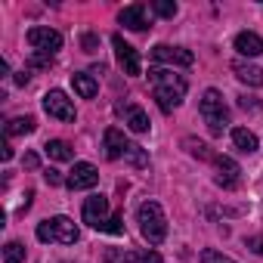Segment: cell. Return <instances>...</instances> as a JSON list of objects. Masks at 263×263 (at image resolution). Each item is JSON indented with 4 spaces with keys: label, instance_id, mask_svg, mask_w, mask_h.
Segmentation results:
<instances>
[{
    "label": "cell",
    "instance_id": "obj_5",
    "mask_svg": "<svg viewBox=\"0 0 263 263\" xmlns=\"http://www.w3.org/2000/svg\"><path fill=\"white\" fill-rule=\"evenodd\" d=\"M28 44H31L37 53H47V56H53V53L62 47V34H59L56 28H44V25H34V28L28 31Z\"/></svg>",
    "mask_w": 263,
    "mask_h": 263
},
{
    "label": "cell",
    "instance_id": "obj_14",
    "mask_svg": "<svg viewBox=\"0 0 263 263\" xmlns=\"http://www.w3.org/2000/svg\"><path fill=\"white\" fill-rule=\"evenodd\" d=\"M232 71H235V78H238L241 84H248V87H263V68H260V65H251V62H245V59H235V62H232Z\"/></svg>",
    "mask_w": 263,
    "mask_h": 263
},
{
    "label": "cell",
    "instance_id": "obj_34",
    "mask_svg": "<svg viewBox=\"0 0 263 263\" xmlns=\"http://www.w3.org/2000/svg\"><path fill=\"white\" fill-rule=\"evenodd\" d=\"M16 84H22V87H25V84H28V71H19V74H16Z\"/></svg>",
    "mask_w": 263,
    "mask_h": 263
},
{
    "label": "cell",
    "instance_id": "obj_23",
    "mask_svg": "<svg viewBox=\"0 0 263 263\" xmlns=\"http://www.w3.org/2000/svg\"><path fill=\"white\" fill-rule=\"evenodd\" d=\"M22 260H25V248L19 241H10L4 248V263H22Z\"/></svg>",
    "mask_w": 263,
    "mask_h": 263
},
{
    "label": "cell",
    "instance_id": "obj_21",
    "mask_svg": "<svg viewBox=\"0 0 263 263\" xmlns=\"http://www.w3.org/2000/svg\"><path fill=\"white\" fill-rule=\"evenodd\" d=\"M124 158L134 164V167H149V155H146V149H143V146H137V143H130V146H127Z\"/></svg>",
    "mask_w": 263,
    "mask_h": 263
},
{
    "label": "cell",
    "instance_id": "obj_27",
    "mask_svg": "<svg viewBox=\"0 0 263 263\" xmlns=\"http://www.w3.org/2000/svg\"><path fill=\"white\" fill-rule=\"evenodd\" d=\"M134 263H161V257L155 251H146V254H134Z\"/></svg>",
    "mask_w": 263,
    "mask_h": 263
},
{
    "label": "cell",
    "instance_id": "obj_31",
    "mask_svg": "<svg viewBox=\"0 0 263 263\" xmlns=\"http://www.w3.org/2000/svg\"><path fill=\"white\" fill-rule=\"evenodd\" d=\"M81 44H84V50H87V53H93V50H96V44H99V41H96V37H93V34H84V41H81Z\"/></svg>",
    "mask_w": 263,
    "mask_h": 263
},
{
    "label": "cell",
    "instance_id": "obj_30",
    "mask_svg": "<svg viewBox=\"0 0 263 263\" xmlns=\"http://www.w3.org/2000/svg\"><path fill=\"white\" fill-rule=\"evenodd\" d=\"M238 105H241V108H251V111H257V108H260V102H257L254 96H241V99H238Z\"/></svg>",
    "mask_w": 263,
    "mask_h": 263
},
{
    "label": "cell",
    "instance_id": "obj_28",
    "mask_svg": "<svg viewBox=\"0 0 263 263\" xmlns=\"http://www.w3.org/2000/svg\"><path fill=\"white\" fill-rule=\"evenodd\" d=\"M44 180H47L50 186H59V183H62V174L53 171V167H47V171H44Z\"/></svg>",
    "mask_w": 263,
    "mask_h": 263
},
{
    "label": "cell",
    "instance_id": "obj_2",
    "mask_svg": "<svg viewBox=\"0 0 263 263\" xmlns=\"http://www.w3.org/2000/svg\"><path fill=\"white\" fill-rule=\"evenodd\" d=\"M137 223H140V232L149 245H161L167 238V217H164L158 201H143L137 211Z\"/></svg>",
    "mask_w": 263,
    "mask_h": 263
},
{
    "label": "cell",
    "instance_id": "obj_19",
    "mask_svg": "<svg viewBox=\"0 0 263 263\" xmlns=\"http://www.w3.org/2000/svg\"><path fill=\"white\" fill-rule=\"evenodd\" d=\"M34 118H13L10 124H7V137H25V134H34Z\"/></svg>",
    "mask_w": 263,
    "mask_h": 263
},
{
    "label": "cell",
    "instance_id": "obj_9",
    "mask_svg": "<svg viewBox=\"0 0 263 263\" xmlns=\"http://www.w3.org/2000/svg\"><path fill=\"white\" fill-rule=\"evenodd\" d=\"M152 59H155V62H167V65H183V68L195 62L192 50H186V47H171V44L152 47Z\"/></svg>",
    "mask_w": 263,
    "mask_h": 263
},
{
    "label": "cell",
    "instance_id": "obj_10",
    "mask_svg": "<svg viewBox=\"0 0 263 263\" xmlns=\"http://www.w3.org/2000/svg\"><path fill=\"white\" fill-rule=\"evenodd\" d=\"M96 183H99V171H96L93 164H87V161L74 164V167H71V174L65 177V186H68V189H74V192H81V189H93Z\"/></svg>",
    "mask_w": 263,
    "mask_h": 263
},
{
    "label": "cell",
    "instance_id": "obj_18",
    "mask_svg": "<svg viewBox=\"0 0 263 263\" xmlns=\"http://www.w3.org/2000/svg\"><path fill=\"white\" fill-rule=\"evenodd\" d=\"M232 143H235V149H238V152H245V155L257 152V137L251 134L248 127H235V130H232Z\"/></svg>",
    "mask_w": 263,
    "mask_h": 263
},
{
    "label": "cell",
    "instance_id": "obj_8",
    "mask_svg": "<svg viewBox=\"0 0 263 263\" xmlns=\"http://www.w3.org/2000/svg\"><path fill=\"white\" fill-rule=\"evenodd\" d=\"M44 111L50 118H56V121H74V105L62 90H50L44 96Z\"/></svg>",
    "mask_w": 263,
    "mask_h": 263
},
{
    "label": "cell",
    "instance_id": "obj_33",
    "mask_svg": "<svg viewBox=\"0 0 263 263\" xmlns=\"http://www.w3.org/2000/svg\"><path fill=\"white\" fill-rule=\"evenodd\" d=\"M25 167H31V171L37 167V155H34V152H28V155H25Z\"/></svg>",
    "mask_w": 263,
    "mask_h": 263
},
{
    "label": "cell",
    "instance_id": "obj_24",
    "mask_svg": "<svg viewBox=\"0 0 263 263\" xmlns=\"http://www.w3.org/2000/svg\"><path fill=\"white\" fill-rule=\"evenodd\" d=\"M152 10H155L161 19H174V16H177V4H174V0H155Z\"/></svg>",
    "mask_w": 263,
    "mask_h": 263
},
{
    "label": "cell",
    "instance_id": "obj_29",
    "mask_svg": "<svg viewBox=\"0 0 263 263\" xmlns=\"http://www.w3.org/2000/svg\"><path fill=\"white\" fill-rule=\"evenodd\" d=\"M245 245H248V248H251L254 254H263V235H251V238H248Z\"/></svg>",
    "mask_w": 263,
    "mask_h": 263
},
{
    "label": "cell",
    "instance_id": "obj_26",
    "mask_svg": "<svg viewBox=\"0 0 263 263\" xmlns=\"http://www.w3.org/2000/svg\"><path fill=\"white\" fill-rule=\"evenodd\" d=\"M105 232H111V235H121V232H124V217H121V214L108 217V223H105Z\"/></svg>",
    "mask_w": 263,
    "mask_h": 263
},
{
    "label": "cell",
    "instance_id": "obj_22",
    "mask_svg": "<svg viewBox=\"0 0 263 263\" xmlns=\"http://www.w3.org/2000/svg\"><path fill=\"white\" fill-rule=\"evenodd\" d=\"M183 146L189 149V155H195V158H201V161H211V158H217V155H214V152H211V149L201 143V140H192V137H186V140H183Z\"/></svg>",
    "mask_w": 263,
    "mask_h": 263
},
{
    "label": "cell",
    "instance_id": "obj_12",
    "mask_svg": "<svg viewBox=\"0 0 263 263\" xmlns=\"http://www.w3.org/2000/svg\"><path fill=\"white\" fill-rule=\"evenodd\" d=\"M127 140H124V134L118 127H108L105 134H102V149H105V158H111V161H118V158H124V152H127Z\"/></svg>",
    "mask_w": 263,
    "mask_h": 263
},
{
    "label": "cell",
    "instance_id": "obj_15",
    "mask_svg": "<svg viewBox=\"0 0 263 263\" xmlns=\"http://www.w3.org/2000/svg\"><path fill=\"white\" fill-rule=\"evenodd\" d=\"M235 50H238V56L254 59V56L263 53V37L254 34V31H241V34H235Z\"/></svg>",
    "mask_w": 263,
    "mask_h": 263
},
{
    "label": "cell",
    "instance_id": "obj_13",
    "mask_svg": "<svg viewBox=\"0 0 263 263\" xmlns=\"http://www.w3.org/2000/svg\"><path fill=\"white\" fill-rule=\"evenodd\" d=\"M118 22H121L124 28H130V31H146V28H149V22H146V7H143V4L124 7L121 16H118Z\"/></svg>",
    "mask_w": 263,
    "mask_h": 263
},
{
    "label": "cell",
    "instance_id": "obj_16",
    "mask_svg": "<svg viewBox=\"0 0 263 263\" xmlns=\"http://www.w3.org/2000/svg\"><path fill=\"white\" fill-rule=\"evenodd\" d=\"M71 87H74V93L84 96V99H93V96L99 93V84H96V78H93L90 71H74V74H71Z\"/></svg>",
    "mask_w": 263,
    "mask_h": 263
},
{
    "label": "cell",
    "instance_id": "obj_6",
    "mask_svg": "<svg viewBox=\"0 0 263 263\" xmlns=\"http://www.w3.org/2000/svg\"><path fill=\"white\" fill-rule=\"evenodd\" d=\"M81 217H84L87 226H93V229H105V223H108V198H105V195H90V198L84 201Z\"/></svg>",
    "mask_w": 263,
    "mask_h": 263
},
{
    "label": "cell",
    "instance_id": "obj_11",
    "mask_svg": "<svg viewBox=\"0 0 263 263\" xmlns=\"http://www.w3.org/2000/svg\"><path fill=\"white\" fill-rule=\"evenodd\" d=\"M214 164H217V186H223V189H235L238 180H241V177H238V174H241L238 164H235L229 155H217Z\"/></svg>",
    "mask_w": 263,
    "mask_h": 263
},
{
    "label": "cell",
    "instance_id": "obj_25",
    "mask_svg": "<svg viewBox=\"0 0 263 263\" xmlns=\"http://www.w3.org/2000/svg\"><path fill=\"white\" fill-rule=\"evenodd\" d=\"M201 263H235V260L220 254V251H214V248H208V251H201Z\"/></svg>",
    "mask_w": 263,
    "mask_h": 263
},
{
    "label": "cell",
    "instance_id": "obj_17",
    "mask_svg": "<svg viewBox=\"0 0 263 263\" xmlns=\"http://www.w3.org/2000/svg\"><path fill=\"white\" fill-rule=\"evenodd\" d=\"M124 124L134 130V134H146V130H149V115H146L140 105H127V111H124Z\"/></svg>",
    "mask_w": 263,
    "mask_h": 263
},
{
    "label": "cell",
    "instance_id": "obj_1",
    "mask_svg": "<svg viewBox=\"0 0 263 263\" xmlns=\"http://www.w3.org/2000/svg\"><path fill=\"white\" fill-rule=\"evenodd\" d=\"M149 78H152V87H155V102H158V108H161V111H174V108L183 102L186 90H189L186 78H180V74H174V71H167V68H152Z\"/></svg>",
    "mask_w": 263,
    "mask_h": 263
},
{
    "label": "cell",
    "instance_id": "obj_4",
    "mask_svg": "<svg viewBox=\"0 0 263 263\" xmlns=\"http://www.w3.org/2000/svg\"><path fill=\"white\" fill-rule=\"evenodd\" d=\"M37 238L41 241H59V245H74L78 241V226L68 217H50L37 223Z\"/></svg>",
    "mask_w": 263,
    "mask_h": 263
},
{
    "label": "cell",
    "instance_id": "obj_20",
    "mask_svg": "<svg viewBox=\"0 0 263 263\" xmlns=\"http://www.w3.org/2000/svg\"><path fill=\"white\" fill-rule=\"evenodd\" d=\"M44 152H47V158H53V161H71V146L62 143V140H50V143L44 146Z\"/></svg>",
    "mask_w": 263,
    "mask_h": 263
},
{
    "label": "cell",
    "instance_id": "obj_32",
    "mask_svg": "<svg viewBox=\"0 0 263 263\" xmlns=\"http://www.w3.org/2000/svg\"><path fill=\"white\" fill-rule=\"evenodd\" d=\"M0 158H4V161H10V158H13V146H10V143L0 146Z\"/></svg>",
    "mask_w": 263,
    "mask_h": 263
},
{
    "label": "cell",
    "instance_id": "obj_3",
    "mask_svg": "<svg viewBox=\"0 0 263 263\" xmlns=\"http://www.w3.org/2000/svg\"><path fill=\"white\" fill-rule=\"evenodd\" d=\"M198 111H201V118H204V124H208V130H211L214 137H220L223 130H226L229 111H226V102H223L220 90H204V96L198 102Z\"/></svg>",
    "mask_w": 263,
    "mask_h": 263
},
{
    "label": "cell",
    "instance_id": "obj_7",
    "mask_svg": "<svg viewBox=\"0 0 263 263\" xmlns=\"http://www.w3.org/2000/svg\"><path fill=\"white\" fill-rule=\"evenodd\" d=\"M111 47H115V53H118V62H121V68H124V74H130V78H137V74H143V65H140V53L130 47L121 34H115L111 37Z\"/></svg>",
    "mask_w": 263,
    "mask_h": 263
}]
</instances>
